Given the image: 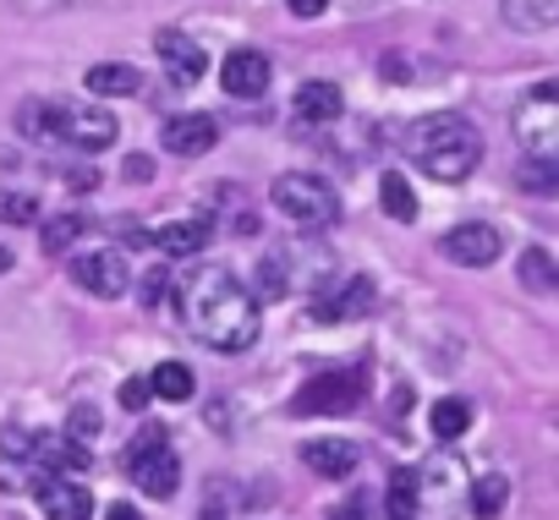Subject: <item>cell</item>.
<instances>
[{
  "mask_svg": "<svg viewBox=\"0 0 559 520\" xmlns=\"http://www.w3.org/2000/svg\"><path fill=\"white\" fill-rule=\"evenodd\" d=\"M373 307V280H341V286H324L313 297V318L319 324H352Z\"/></svg>",
  "mask_w": 559,
  "mask_h": 520,
  "instance_id": "11",
  "label": "cell"
},
{
  "mask_svg": "<svg viewBox=\"0 0 559 520\" xmlns=\"http://www.w3.org/2000/svg\"><path fill=\"white\" fill-rule=\"evenodd\" d=\"M292 110H297V121L324 126V121H341L346 99H341V88H335V83H302V88H297V99H292Z\"/></svg>",
  "mask_w": 559,
  "mask_h": 520,
  "instance_id": "17",
  "label": "cell"
},
{
  "mask_svg": "<svg viewBox=\"0 0 559 520\" xmlns=\"http://www.w3.org/2000/svg\"><path fill=\"white\" fill-rule=\"evenodd\" d=\"M170 291H176V275H170V269H154V275H148V286H143V302H148V307H159Z\"/></svg>",
  "mask_w": 559,
  "mask_h": 520,
  "instance_id": "30",
  "label": "cell"
},
{
  "mask_svg": "<svg viewBox=\"0 0 559 520\" xmlns=\"http://www.w3.org/2000/svg\"><path fill=\"white\" fill-rule=\"evenodd\" d=\"M7 269H12V252H7V246H0V275H7Z\"/></svg>",
  "mask_w": 559,
  "mask_h": 520,
  "instance_id": "38",
  "label": "cell"
},
{
  "mask_svg": "<svg viewBox=\"0 0 559 520\" xmlns=\"http://www.w3.org/2000/svg\"><path fill=\"white\" fill-rule=\"evenodd\" d=\"M499 230L493 225H455L450 235H444V257L450 264H461V269H483V264H493L499 257Z\"/></svg>",
  "mask_w": 559,
  "mask_h": 520,
  "instance_id": "13",
  "label": "cell"
},
{
  "mask_svg": "<svg viewBox=\"0 0 559 520\" xmlns=\"http://www.w3.org/2000/svg\"><path fill=\"white\" fill-rule=\"evenodd\" d=\"M83 230H88V219L83 214H56V219H45V252L50 257H61V252H72L78 241H83Z\"/></svg>",
  "mask_w": 559,
  "mask_h": 520,
  "instance_id": "21",
  "label": "cell"
},
{
  "mask_svg": "<svg viewBox=\"0 0 559 520\" xmlns=\"http://www.w3.org/2000/svg\"><path fill=\"white\" fill-rule=\"evenodd\" d=\"M132 482H138L148 498H170V493L181 487V460L170 455V444L132 449Z\"/></svg>",
  "mask_w": 559,
  "mask_h": 520,
  "instance_id": "8",
  "label": "cell"
},
{
  "mask_svg": "<svg viewBox=\"0 0 559 520\" xmlns=\"http://www.w3.org/2000/svg\"><path fill=\"white\" fill-rule=\"evenodd\" d=\"M209 235H214L209 219H165L148 241H154L165 257H198V252L209 246Z\"/></svg>",
  "mask_w": 559,
  "mask_h": 520,
  "instance_id": "15",
  "label": "cell"
},
{
  "mask_svg": "<svg viewBox=\"0 0 559 520\" xmlns=\"http://www.w3.org/2000/svg\"><path fill=\"white\" fill-rule=\"evenodd\" d=\"M67 0H17V12H61Z\"/></svg>",
  "mask_w": 559,
  "mask_h": 520,
  "instance_id": "35",
  "label": "cell"
},
{
  "mask_svg": "<svg viewBox=\"0 0 559 520\" xmlns=\"http://www.w3.org/2000/svg\"><path fill=\"white\" fill-rule=\"evenodd\" d=\"M83 83H88L94 99H132V94L143 88V72L127 66V61H105V66H94Z\"/></svg>",
  "mask_w": 559,
  "mask_h": 520,
  "instance_id": "18",
  "label": "cell"
},
{
  "mask_svg": "<svg viewBox=\"0 0 559 520\" xmlns=\"http://www.w3.org/2000/svg\"><path fill=\"white\" fill-rule=\"evenodd\" d=\"M559 17V0H504V23L521 34H543Z\"/></svg>",
  "mask_w": 559,
  "mask_h": 520,
  "instance_id": "20",
  "label": "cell"
},
{
  "mask_svg": "<svg viewBox=\"0 0 559 520\" xmlns=\"http://www.w3.org/2000/svg\"><path fill=\"white\" fill-rule=\"evenodd\" d=\"M0 219L34 225V219H39V197H34V192H0Z\"/></svg>",
  "mask_w": 559,
  "mask_h": 520,
  "instance_id": "27",
  "label": "cell"
},
{
  "mask_svg": "<svg viewBox=\"0 0 559 520\" xmlns=\"http://www.w3.org/2000/svg\"><path fill=\"white\" fill-rule=\"evenodd\" d=\"M72 280H78L83 291H94V297L116 302V297L132 286V269H127V257H121V252L99 246V252H83V257H72Z\"/></svg>",
  "mask_w": 559,
  "mask_h": 520,
  "instance_id": "7",
  "label": "cell"
},
{
  "mask_svg": "<svg viewBox=\"0 0 559 520\" xmlns=\"http://www.w3.org/2000/svg\"><path fill=\"white\" fill-rule=\"evenodd\" d=\"M286 7H292L297 17H319V12L330 7V0H286Z\"/></svg>",
  "mask_w": 559,
  "mask_h": 520,
  "instance_id": "34",
  "label": "cell"
},
{
  "mask_svg": "<svg viewBox=\"0 0 559 520\" xmlns=\"http://www.w3.org/2000/svg\"><path fill=\"white\" fill-rule=\"evenodd\" d=\"M219 83H225L230 99H263V88H269V56H258V50H230L225 66H219Z\"/></svg>",
  "mask_w": 559,
  "mask_h": 520,
  "instance_id": "14",
  "label": "cell"
},
{
  "mask_svg": "<svg viewBox=\"0 0 559 520\" xmlns=\"http://www.w3.org/2000/svg\"><path fill=\"white\" fill-rule=\"evenodd\" d=\"M521 280H526L532 291H554V286H559V269H554V257H548L543 246L521 252Z\"/></svg>",
  "mask_w": 559,
  "mask_h": 520,
  "instance_id": "25",
  "label": "cell"
},
{
  "mask_svg": "<svg viewBox=\"0 0 559 520\" xmlns=\"http://www.w3.org/2000/svg\"><path fill=\"white\" fill-rule=\"evenodd\" d=\"M269 203L286 214L297 230H330L341 219V192L324 176H274Z\"/></svg>",
  "mask_w": 559,
  "mask_h": 520,
  "instance_id": "4",
  "label": "cell"
},
{
  "mask_svg": "<svg viewBox=\"0 0 559 520\" xmlns=\"http://www.w3.org/2000/svg\"><path fill=\"white\" fill-rule=\"evenodd\" d=\"M390 520H417V476L412 471H395L390 476Z\"/></svg>",
  "mask_w": 559,
  "mask_h": 520,
  "instance_id": "26",
  "label": "cell"
},
{
  "mask_svg": "<svg viewBox=\"0 0 559 520\" xmlns=\"http://www.w3.org/2000/svg\"><path fill=\"white\" fill-rule=\"evenodd\" d=\"M148 395H159V400H170V406L192 400V395H198L192 367H187V362H159V367L148 373Z\"/></svg>",
  "mask_w": 559,
  "mask_h": 520,
  "instance_id": "19",
  "label": "cell"
},
{
  "mask_svg": "<svg viewBox=\"0 0 559 520\" xmlns=\"http://www.w3.org/2000/svg\"><path fill=\"white\" fill-rule=\"evenodd\" d=\"M105 520H143V515H138V509H132V504H116V509H110V515H105Z\"/></svg>",
  "mask_w": 559,
  "mask_h": 520,
  "instance_id": "37",
  "label": "cell"
},
{
  "mask_svg": "<svg viewBox=\"0 0 559 520\" xmlns=\"http://www.w3.org/2000/svg\"><path fill=\"white\" fill-rule=\"evenodd\" d=\"M526 186L532 192H554V165H526Z\"/></svg>",
  "mask_w": 559,
  "mask_h": 520,
  "instance_id": "32",
  "label": "cell"
},
{
  "mask_svg": "<svg viewBox=\"0 0 559 520\" xmlns=\"http://www.w3.org/2000/svg\"><path fill=\"white\" fill-rule=\"evenodd\" d=\"M181 313H187L192 340H203L209 351H225V356L247 351L258 340V329H263L258 324V297L241 291V280L225 275V269L192 275L187 280V297H181Z\"/></svg>",
  "mask_w": 559,
  "mask_h": 520,
  "instance_id": "1",
  "label": "cell"
},
{
  "mask_svg": "<svg viewBox=\"0 0 559 520\" xmlns=\"http://www.w3.org/2000/svg\"><path fill=\"white\" fill-rule=\"evenodd\" d=\"M292 280H286V252H269L263 257V280H258V297H286Z\"/></svg>",
  "mask_w": 559,
  "mask_h": 520,
  "instance_id": "28",
  "label": "cell"
},
{
  "mask_svg": "<svg viewBox=\"0 0 559 520\" xmlns=\"http://www.w3.org/2000/svg\"><path fill=\"white\" fill-rule=\"evenodd\" d=\"M428 422H433V438H461V433L472 427V406L455 400V395H444V400H433Z\"/></svg>",
  "mask_w": 559,
  "mask_h": 520,
  "instance_id": "22",
  "label": "cell"
},
{
  "mask_svg": "<svg viewBox=\"0 0 559 520\" xmlns=\"http://www.w3.org/2000/svg\"><path fill=\"white\" fill-rule=\"evenodd\" d=\"M401 148H406V159L417 165V170H428L433 181H466L477 165H483V137H477V126L466 121V116H455V110H439V116H423V121H412L406 126V137H401Z\"/></svg>",
  "mask_w": 559,
  "mask_h": 520,
  "instance_id": "2",
  "label": "cell"
},
{
  "mask_svg": "<svg viewBox=\"0 0 559 520\" xmlns=\"http://www.w3.org/2000/svg\"><path fill=\"white\" fill-rule=\"evenodd\" d=\"M148 400H154V395H148V378H127V384H121V406H127V411H143Z\"/></svg>",
  "mask_w": 559,
  "mask_h": 520,
  "instance_id": "31",
  "label": "cell"
},
{
  "mask_svg": "<svg viewBox=\"0 0 559 520\" xmlns=\"http://www.w3.org/2000/svg\"><path fill=\"white\" fill-rule=\"evenodd\" d=\"M39 509H45V520H88L94 515V493L83 482L50 471V476H39Z\"/></svg>",
  "mask_w": 559,
  "mask_h": 520,
  "instance_id": "12",
  "label": "cell"
},
{
  "mask_svg": "<svg viewBox=\"0 0 559 520\" xmlns=\"http://www.w3.org/2000/svg\"><path fill=\"white\" fill-rule=\"evenodd\" d=\"M17 126H23V137H39V143H72V148H83V154L110 148L116 132H121L116 116L99 110V105H45V99L23 105V110H17Z\"/></svg>",
  "mask_w": 559,
  "mask_h": 520,
  "instance_id": "3",
  "label": "cell"
},
{
  "mask_svg": "<svg viewBox=\"0 0 559 520\" xmlns=\"http://www.w3.org/2000/svg\"><path fill=\"white\" fill-rule=\"evenodd\" d=\"M302 460H308V471L341 482V476L357 471V444H346V438H313V444H302Z\"/></svg>",
  "mask_w": 559,
  "mask_h": 520,
  "instance_id": "16",
  "label": "cell"
},
{
  "mask_svg": "<svg viewBox=\"0 0 559 520\" xmlns=\"http://www.w3.org/2000/svg\"><path fill=\"white\" fill-rule=\"evenodd\" d=\"M330 520H362V504H357V498H352V504H346V509H335V515H330Z\"/></svg>",
  "mask_w": 559,
  "mask_h": 520,
  "instance_id": "36",
  "label": "cell"
},
{
  "mask_svg": "<svg viewBox=\"0 0 559 520\" xmlns=\"http://www.w3.org/2000/svg\"><path fill=\"white\" fill-rule=\"evenodd\" d=\"M357 406H362L357 373H319V378H308V384L297 389V400H292L297 416H346V411H357Z\"/></svg>",
  "mask_w": 559,
  "mask_h": 520,
  "instance_id": "6",
  "label": "cell"
},
{
  "mask_svg": "<svg viewBox=\"0 0 559 520\" xmlns=\"http://www.w3.org/2000/svg\"><path fill=\"white\" fill-rule=\"evenodd\" d=\"M94 433H99V411H94V406H72V416H67V438L88 444Z\"/></svg>",
  "mask_w": 559,
  "mask_h": 520,
  "instance_id": "29",
  "label": "cell"
},
{
  "mask_svg": "<svg viewBox=\"0 0 559 520\" xmlns=\"http://www.w3.org/2000/svg\"><path fill=\"white\" fill-rule=\"evenodd\" d=\"M159 137H165V154H176V159H198V154H209V148L219 143V121L187 110V116H170Z\"/></svg>",
  "mask_w": 559,
  "mask_h": 520,
  "instance_id": "10",
  "label": "cell"
},
{
  "mask_svg": "<svg viewBox=\"0 0 559 520\" xmlns=\"http://www.w3.org/2000/svg\"><path fill=\"white\" fill-rule=\"evenodd\" d=\"M504 498H510V482H504L499 471H488V476L472 482V509H477L483 520H493V515L504 509Z\"/></svg>",
  "mask_w": 559,
  "mask_h": 520,
  "instance_id": "24",
  "label": "cell"
},
{
  "mask_svg": "<svg viewBox=\"0 0 559 520\" xmlns=\"http://www.w3.org/2000/svg\"><path fill=\"white\" fill-rule=\"evenodd\" d=\"M379 203H384V214L401 219V225L417 219V192L406 186V176H384V181H379Z\"/></svg>",
  "mask_w": 559,
  "mask_h": 520,
  "instance_id": "23",
  "label": "cell"
},
{
  "mask_svg": "<svg viewBox=\"0 0 559 520\" xmlns=\"http://www.w3.org/2000/svg\"><path fill=\"white\" fill-rule=\"evenodd\" d=\"M515 143L526 165H559V88L554 83H537L515 105Z\"/></svg>",
  "mask_w": 559,
  "mask_h": 520,
  "instance_id": "5",
  "label": "cell"
},
{
  "mask_svg": "<svg viewBox=\"0 0 559 520\" xmlns=\"http://www.w3.org/2000/svg\"><path fill=\"white\" fill-rule=\"evenodd\" d=\"M148 176H154V159L132 154V159H127V181H148Z\"/></svg>",
  "mask_w": 559,
  "mask_h": 520,
  "instance_id": "33",
  "label": "cell"
},
{
  "mask_svg": "<svg viewBox=\"0 0 559 520\" xmlns=\"http://www.w3.org/2000/svg\"><path fill=\"white\" fill-rule=\"evenodd\" d=\"M154 50H159V66H165V77H170L176 88H192V83L209 72L203 45H192V39H187V34H176V28H165V34L154 39Z\"/></svg>",
  "mask_w": 559,
  "mask_h": 520,
  "instance_id": "9",
  "label": "cell"
}]
</instances>
